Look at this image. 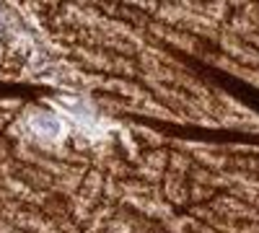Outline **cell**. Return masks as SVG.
I'll list each match as a JSON object with an SVG mask.
<instances>
[{"instance_id":"cell-1","label":"cell","mask_w":259,"mask_h":233,"mask_svg":"<svg viewBox=\"0 0 259 233\" xmlns=\"http://www.w3.org/2000/svg\"><path fill=\"white\" fill-rule=\"evenodd\" d=\"M29 124H31V130L39 137H45V140H60L62 132H65L62 119L55 117V114H50V112H34Z\"/></svg>"},{"instance_id":"cell-2","label":"cell","mask_w":259,"mask_h":233,"mask_svg":"<svg viewBox=\"0 0 259 233\" xmlns=\"http://www.w3.org/2000/svg\"><path fill=\"white\" fill-rule=\"evenodd\" d=\"M62 107L68 109L75 119H80V124H91L94 122V112L85 107L83 101H62Z\"/></svg>"}]
</instances>
